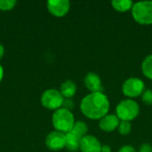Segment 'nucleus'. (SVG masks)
I'll use <instances>...</instances> for the list:
<instances>
[{"instance_id":"obj_7","label":"nucleus","mask_w":152,"mask_h":152,"mask_svg":"<svg viewBox=\"0 0 152 152\" xmlns=\"http://www.w3.org/2000/svg\"><path fill=\"white\" fill-rule=\"evenodd\" d=\"M70 8V3L68 0H50L47 2V9L56 17L65 16Z\"/></svg>"},{"instance_id":"obj_24","label":"nucleus","mask_w":152,"mask_h":152,"mask_svg":"<svg viewBox=\"0 0 152 152\" xmlns=\"http://www.w3.org/2000/svg\"><path fill=\"white\" fill-rule=\"evenodd\" d=\"M3 76H4V69H3V67L0 65V82L3 79Z\"/></svg>"},{"instance_id":"obj_9","label":"nucleus","mask_w":152,"mask_h":152,"mask_svg":"<svg viewBox=\"0 0 152 152\" xmlns=\"http://www.w3.org/2000/svg\"><path fill=\"white\" fill-rule=\"evenodd\" d=\"M85 86L91 93H103L102 82L99 75L94 72H89L86 75Z\"/></svg>"},{"instance_id":"obj_6","label":"nucleus","mask_w":152,"mask_h":152,"mask_svg":"<svg viewBox=\"0 0 152 152\" xmlns=\"http://www.w3.org/2000/svg\"><path fill=\"white\" fill-rule=\"evenodd\" d=\"M64 98L61 94L55 89H49L44 92L41 97L42 105L48 110H59L62 107Z\"/></svg>"},{"instance_id":"obj_11","label":"nucleus","mask_w":152,"mask_h":152,"mask_svg":"<svg viewBox=\"0 0 152 152\" xmlns=\"http://www.w3.org/2000/svg\"><path fill=\"white\" fill-rule=\"evenodd\" d=\"M119 118L116 114H107L99 121V127L104 132H113L119 125Z\"/></svg>"},{"instance_id":"obj_21","label":"nucleus","mask_w":152,"mask_h":152,"mask_svg":"<svg viewBox=\"0 0 152 152\" xmlns=\"http://www.w3.org/2000/svg\"><path fill=\"white\" fill-rule=\"evenodd\" d=\"M139 152H152V146L149 143H142L139 148Z\"/></svg>"},{"instance_id":"obj_14","label":"nucleus","mask_w":152,"mask_h":152,"mask_svg":"<svg viewBox=\"0 0 152 152\" xmlns=\"http://www.w3.org/2000/svg\"><path fill=\"white\" fill-rule=\"evenodd\" d=\"M134 4V3H133V1L131 0H114L111 2L112 7L116 11L120 12H125L129 10H132Z\"/></svg>"},{"instance_id":"obj_5","label":"nucleus","mask_w":152,"mask_h":152,"mask_svg":"<svg viewBox=\"0 0 152 152\" xmlns=\"http://www.w3.org/2000/svg\"><path fill=\"white\" fill-rule=\"evenodd\" d=\"M145 90L144 82L138 77H129L122 85V92L128 99L136 98Z\"/></svg>"},{"instance_id":"obj_25","label":"nucleus","mask_w":152,"mask_h":152,"mask_svg":"<svg viewBox=\"0 0 152 152\" xmlns=\"http://www.w3.org/2000/svg\"><path fill=\"white\" fill-rule=\"evenodd\" d=\"M3 55H4V47H3V45L0 44V60L2 59Z\"/></svg>"},{"instance_id":"obj_13","label":"nucleus","mask_w":152,"mask_h":152,"mask_svg":"<svg viewBox=\"0 0 152 152\" xmlns=\"http://www.w3.org/2000/svg\"><path fill=\"white\" fill-rule=\"evenodd\" d=\"M76 92H77V86L71 80H67L63 82L61 86L60 93L61 94L63 98L71 99L76 94Z\"/></svg>"},{"instance_id":"obj_20","label":"nucleus","mask_w":152,"mask_h":152,"mask_svg":"<svg viewBox=\"0 0 152 152\" xmlns=\"http://www.w3.org/2000/svg\"><path fill=\"white\" fill-rule=\"evenodd\" d=\"M74 107H75V103L71 99H64L63 104H62L63 109H66L68 110H71L72 109H74Z\"/></svg>"},{"instance_id":"obj_19","label":"nucleus","mask_w":152,"mask_h":152,"mask_svg":"<svg viewBox=\"0 0 152 152\" xmlns=\"http://www.w3.org/2000/svg\"><path fill=\"white\" fill-rule=\"evenodd\" d=\"M142 102L147 105H152V90L151 89H145L142 94Z\"/></svg>"},{"instance_id":"obj_15","label":"nucleus","mask_w":152,"mask_h":152,"mask_svg":"<svg viewBox=\"0 0 152 152\" xmlns=\"http://www.w3.org/2000/svg\"><path fill=\"white\" fill-rule=\"evenodd\" d=\"M142 74L149 79L152 80V54L148 55L142 62Z\"/></svg>"},{"instance_id":"obj_10","label":"nucleus","mask_w":152,"mask_h":152,"mask_svg":"<svg viewBox=\"0 0 152 152\" xmlns=\"http://www.w3.org/2000/svg\"><path fill=\"white\" fill-rule=\"evenodd\" d=\"M102 144L100 141L93 135H86L82 138L80 143L81 152H101Z\"/></svg>"},{"instance_id":"obj_1","label":"nucleus","mask_w":152,"mask_h":152,"mask_svg":"<svg viewBox=\"0 0 152 152\" xmlns=\"http://www.w3.org/2000/svg\"><path fill=\"white\" fill-rule=\"evenodd\" d=\"M110 100L103 93H90L80 102V110L85 117L93 120H100L110 111Z\"/></svg>"},{"instance_id":"obj_3","label":"nucleus","mask_w":152,"mask_h":152,"mask_svg":"<svg viewBox=\"0 0 152 152\" xmlns=\"http://www.w3.org/2000/svg\"><path fill=\"white\" fill-rule=\"evenodd\" d=\"M140 113V106L133 99L122 100L116 107V115L120 121H132Z\"/></svg>"},{"instance_id":"obj_23","label":"nucleus","mask_w":152,"mask_h":152,"mask_svg":"<svg viewBox=\"0 0 152 152\" xmlns=\"http://www.w3.org/2000/svg\"><path fill=\"white\" fill-rule=\"evenodd\" d=\"M101 152H111V148L109 145H102Z\"/></svg>"},{"instance_id":"obj_12","label":"nucleus","mask_w":152,"mask_h":152,"mask_svg":"<svg viewBox=\"0 0 152 152\" xmlns=\"http://www.w3.org/2000/svg\"><path fill=\"white\" fill-rule=\"evenodd\" d=\"M83 137L70 131L65 134V147L69 151H77L80 150V143Z\"/></svg>"},{"instance_id":"obj_18","label":"nucleus","mask_w":152,"mask_h":152,"mask_svg":"<svg viewBox=\"0 0 152 152\" xmlns=\"http://www.w3.org/2000/svg\"><path fill=\"white\" fill-rule=\"evenodd\" d=\"M16 4L15 0H0V10L8 11L14 7Z\"/></svg>"},{"instance_id":"obj_2","label":"nucleus","mask_w":152,"mask_h":152,"mask_svg":"<svg viewBox=\"0 0 152 152\" xmlns=\"http://www.w3.org/2000/svg\"><path fill=\"white\" fill-rule=\"evenodd\" d=\"M52 122L56 131L67 134L72 130L75 124V118L70 110L61 108L53 113Z\"/></svg>"},{"instance_id":"obj_8","label":"nucleus","mask_w":152,"mask_h":152,"mask_svg":"<svg viewBox=\"0 0 152 152\" xmlns=\"http://www.w3.org/2000/svg\"><path fill=\"white\" fill-rule=\"evenodd\" d=\"M47 148L51 151H61L65 147V134L59 131L50 133L45 140Z\"/></svg>"},{"instance_id":"obj_4","label":"nucleus","mask_w":152,"mask_h":152,"mask_svg":"<svg viewBox=\"0 0 152 152\" xmlns=\"http://www.w3.org/2000/svg\"><path fill=\"white\" fill-rule=\"evenodd\" d=\"M134 20L141 25L152 24V1H140L134 3L132 8Z\"/></svg>"},{"instance_id":"obj_16","label":"nucleus","mask_w":152,"mask_h":152,"mask_svg":"<svg viewBox=\"0 0 152 152\" xmlns=\"http://www.w3.org/2000/svg\"><path fill=\"white\" fill-rule=\"evenodd\" d=\"M72 132H74L75 134H78L81 137H84L86 135H87V132H88V126L84 122V121H76L73 128L71 130Z\"/></svg>"},{"instance_id":"obj_17","label":"nucleus","mask_w":152,"mask_h":152,"mask_svg":"<svg viewBox=\"0 0 152 152\" xmlns=\"http://www.w3.org/2000/svg\"><path fill=\"white\" fill-rule=\"evenodd\" d=\"M118 133L121 135H127L130 134L131 130H132V124L131 122L128 121H120L118 127Z\"/></svg>"},{"instance_id":"obj_22","label":"nucleus","mask_w":152,"mask_h":152,"mask_svg":"<svg viewBox=\"0 0 152 152\" xmlns=\"http://www.w3.org/2000/svg\"><path fill=\"white\" fill-rule=\"evenodd\" d=\"M118 152H136V150L131 145H125L119 149Z\"/></svg>"}]
</instances>
